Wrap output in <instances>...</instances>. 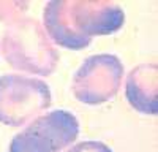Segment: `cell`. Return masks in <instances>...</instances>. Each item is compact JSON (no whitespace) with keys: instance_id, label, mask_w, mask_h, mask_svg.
<instances>
[{"instance_id":"1","label":"cell","mask_w":158,"mask_h":152,"mask_svg":"<svg viewBox=\"0 0 158 152\" xmlns=\"http://www.w3.org/2000/svg\"><path fill=\"white\" fill-rule=\"evenodd\" d=\"M125 22L123 10L108 2H49L44 27L57 44L68 49L89 46L92 36L117 32Z\"/></svg>"},{"instance_id":"2","label":"cell","mask_w":158,"mask_h":152,"mask_svg":"<svg viewBox=\"0 0 158 152\" xmlns=\"http://www.w3.org/2000/svg\"><path fill=\"white\" fill-rule=\"evenodd\" d=\"M6 62L18 70L48 76L57 65V53L48 33L35 19H21L6 27L2 36Z\"/></svg>"},{"instance_id":"3","label":"cell","mask_w":158,"mask_h":152,"mask_svg":"<svg viewBox=\"0 0 158 152\" xmlns=\"http://www.w3.org/2000/svg\"><path fill=\"white\" fill-rule=\"evenodd\" d=\"M51 105V91L44 81L21 74L0 78V122L21 127Z\"/></svg>"},{"instance_id":"4","label":"cell","mask_w":158,"mask_h":152,"mask_svg":"<svg viewBox=\"0 0 158 152\" xmlns=\"http://www.w3.org/2000/svg\"><path fill=\"white\" fill-rule=\"evenodd\" d=\"M79 133V122L71 112L57 109L33 119L11 141L10 152H63Z\"/></svg>"},{"instance_id":"5","label":"cell","mask_w":158,"mask_h":152,"mask_svg":"<svg viewBox=\"0 0 158 152\" xmlns=\"http://www.w3.org/2000/svg\"><path fill=\"white\" fill-rule=\"evenodd\" d=\"M123 67L111 54L89 57L74 74L73 92L87 105H100L112 98L120 89Z\"/></svg>"},{"instance_id":"6","label":"cell","mask_w":158,"mask_h":152,"mask_svg":"<svg viewBox=\"0 0 158 152\" xmlns=\"http://www.w3.org/2000/svg\"><path fill=\"white\" fill-rule=\"evenodd\" d=\"M127 98L135 109L144 114H156V65L142 63L127 79Z\"/></svg>"},{"instance_id":"7","label":"cell","mask_w":158,"mask_h":152,"mask_svg":"<svg viewBox=\"0 0 158 152\" xmlns=\"http://www.w3.org/2000/svg\"><path fill=\"white\" fill-rule=\"evenodd\" d=\"M67 152H112V149L100 141H84L74 144Z\"/></svg>"}]
</instances>
